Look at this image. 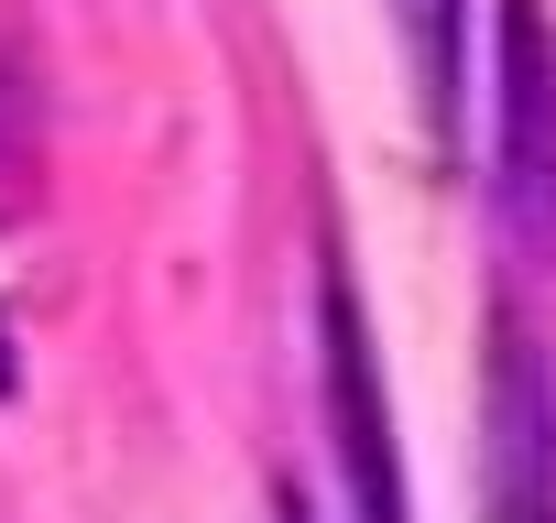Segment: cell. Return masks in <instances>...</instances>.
I'll return each instance as SVG.
<instances>
[{"instance_id": "1", "label": "cell", "mask_w": 556, "mask_h": 523, "mask_svg": "<svg viewBox=\"0 0 556 523\" xmlns=\"http://www.w3.org/2000/svg\"><path fill=\"white\" fill-rule=\"evenodd\" d=\"M502 218L556 251V34L545 0H502Z\"/></svg>"}, {"instance_id": "5", "label": "cell", "mask_w": 556, "mask_h": 523, "mask_svg": "<svg viewBox=\"0 0 556 523\" xmlns=\"http://www.w3.org/2000/svg\"><path fill=\"white\" fill-rule=\"evenodd\" d=\"M426 55H437V77H447V55H458V0H426Z\"/></svg>"}, {"instance_id": "6", "label": "cell", "mask_w": 556, "mask_h": 523, "mask_svg": "<svg viewBox=\"0 0 556 523\" xmlns=\"http://www.w3.org/2000/svg\"><path fill=\"white\" fill-rule=\"evenodd\" d=\"M0 393H12V328H0Z\"/></svg>"}, {"instance_id": "2", "label": "cell", "mask_w": 556, "mask_h": 523, "mask_svg": "<svg viewBox=\"0 0 556 523\" xmlns=\"http://www.w3.org/2000/svg\"><path fill=\"white\" fill-rule=\"evenodd\" d=\"M317 328H328V425H339V480L361 523H404V469H393V404L371 371V328L350 306V273L317 284Z\"/></svg>"}, {"instance_id": "4", "label": "cell", "mask_w": 556, "mask_h": 523, "mask_svg": "<svg viewBox=\"0 0 556 523\" xmlns=\"http://www.w3.org/2000/svg\"><path fill=\"white\" fill-rule=\"evenodd\" d=\"M34 164H45V142H34V99L12 88V66H0V218L34 207Z\"/></svg>"}, {"instance_id": "3", "label": "cell", "mask_w": 556, "mask_h": 523, "mask_svg": "<svg viewBox=\"0 0 556 523\" xmlns=\"http://www.w3.org/2000/svg\"><path fill=\"white\" fill-rule=\"evenodd\" d=\"M491 523H556V393L513 317H491Z\"/></svg>"}]
</instances>
